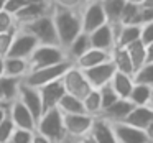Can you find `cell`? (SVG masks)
<instances>
[{
  "label": "cell",
  "mask_w": 153,
  "mask_h": 143,
  "mask_svg": "<svg viewBox=\"0 0 153 143\" xmlns=\"http://www.w3.org/2000/svg\"><path fill=\"white\" fill-rule=\"evenodd\" d=\"M145 133H146V136H148V140L153 143V122H152V123H150V125L145 128Z\"/></svg>",
  "instance_id": "cell-46"
},
{
  "label": "cell",
  "mask_w": 153,
  "mask_h": 143,
  "mask_svg": "<svg viewBox=\"0 0 153 143\" xmlns=\"http://www.w3.org/2000/svg\"><path fill=\"white\" fill-rule=\"evenodd\" d=\"M140 40L145 44H148L153 41V21H150V23H146L142 27V38H140Z\"/></svg>",
  "instance_id": "cell-42"
},
{
  "label": "cell",
  "mask_w": 153,
  "mask_h": 143,
  "mask_svg": "<svg viewBox=\"0 0 153 143\" xmlns=\"http://www.w3.org/2000/svg\"><path fill=\"white\" fill-rule=\"evenodd\" d=\"M15 30L5 31V33H0V58H7L8 51L12 48V43H13V36H15Z\"/></svg>",
  "instance_id": "cell-35"
},
{
  "label": "cell",
  "mask_w": 153,
  "mask_h": 143,
  "mask_svg": "<svg viewBox=\"0 0 153 143\" xmlns=\"http://www.w3.org/2000/svg\"><path fill=\"white\" fill-rule=\"evenodd\" d=\"M123 122L140 130H145L153 122V109L150 105H135Z\"/></svg>",
  "instance_id": "cell-18"
},
{
  "label": "cell",
  "mask_w": 153,
  "mask_h": 143,
  "mask_svg": "<svg viewBox=\"0 0 153 143\" xmlns=\"http://www.w3.org/2000/svg\"><path fill=\"white\" fill-rule=\"evenodd\" d=\"M18 28H22V30L28 31L30 35H33L40 44H58L59 46L56 28H54L53 18H51V12L48 15H45V17L31 21V23L25 25V27H18Z\"/></svg>",
  "instance_id": "cell-5"
},
{
  "label": "cell",
  "mask_w": 153,
  "mask_h": 143,
  "mask_svg": "<svg viewBox=\"0 0 153 143\" xmlns=\"http://www.w3.org/2000/svg\"><path fill=\"white\" fill-rule=\"evenodd\" d=\"M152 89H153V86H152Z\"/></svg>",
  "instance_id": "cell-54"
},
{
  "label": "cell",
  "mask_w": 153,
  "mask_h": 143,
  "mask_svg": "<svg viewBox=\"0 0 153 143\" xmlns=\"http://www.w3.org/2000/svg\"><path fill=\"white\" fill-rule=\"evenodd\" d=\"M22 79L15 77H0V105L8 107L15 99L18 97V89H20Z\"/></svg>",
  "instance_id": "cell-20"
},
{
  "label": "cell",
  "mask_w": 153,
  "mask_h": 143,
  "mask_svg": "<svg viewBox=\"0 0 153 143\" xmlns=\"http://www.w3.org/2000/svg\"><path fill=\"white\" fill-rule=\"evenodd\" d=\"M133 107L135 105H133L128 99H117L112 105H109L107 109H104L99 117L105 119L107 122H110V123L112 122H123L125 117L132 112Z\"/></svg>",
  "instance_id": "cell-17"
},
{
  "label": "cell",
  "mask_w": 153,
  "mask_h": 143,
  "mask_svg": "<svg viewBox=\"0 0 153 143\" xmlns=\"http://www.w3.org/2000/svg\"><path fill=\"white\" fill-rule=\"evenodd\" d=\"M50 12H51V4H40V5L27 4V7H23L17 15H13L15 25H17V28L25 27V25H28V23H31V21L48 15Z\"/></svg>",
  "instance_id": "cell-16"
},
{
  "label": "cell",
  "mask_w": 153,
  "mask_h": 143,
  "mask_svg": "<svg viewBox=\"0 0 153 143\" xmlns=\"http://www.w3.org/2000/svg\"><path fill=\"white\" fill-rule=\"evenodd\" d=\"M91 135L94 136L97 143H119L114 135V130L110 122H107L102 117H96L92 123V130H91Z\"/></svg>",
  "instance_id": "cell-21"
},
{
  "label": "cell",
  "mask_w": 153,
  "mask_h": 143,
  "mask_svg": "<svg viewBox=\"0 0 153 143\" xmlns=\"http://www.w3.org/2000/svg\"><path fill=\"white\" fill-rule=\"evenodd\" d=\"M105 13V20L110 27H114L115 30L117 27H120V15H122V8L125 5V0H100Z\"/></svg>",
  "instance_id": "cell-26"
},
{
  "label": "cell",
  "mask_w": 153,
  "mask_h": 143,
  "mask_svg": "<svg viewBox=\"0 0 153 143\" xmlns=\"http://www.w3.org/2000/svg\"><path fill=\"white\" fill-rule=\"evenodd\" d=\"M127 2H132V4H137V5H142L145 0H127Z\"/></svg>",
  "instance_id": "cell-50"
},
{
  "label": "cell",
  "mask_w": 153,
  "mask_h": 143,
  "mask_svg": "<svg viewBox=\"0 0 153 143\" xmlns=\"http://www.w3.org/2000/svg\"><path fill=\"white\" fill-rule=\"evenodd\" d=\"M35 132L41 133L43 136L50 138L53 143H61L63 140H66V130H64V119L63 113L54 107L46 112H43V115L40 117V120L36 122V130Z\"/></svg>",
  "instance_id": "cell-2"
},
{
  "label": "cell",
  "mask_w": 153,
  "mask_h": 143,
  "mask_svg": "<svg viewBox=\"0 0 153 143\" xmlns=\"http://www.w3.org/2000/svg\"><path fill=\"white\" fill-rule=\"evenodd\" d=\"M150 21H153V8H150V7H142V5H140V12H138V15H137L135 25L143 27V25L150 23Z\"/></svg>",
  "instance_id": "cell-41"
},
{
  "label": "cell",
  "mask_w": 153,
  "mask_h": 143,
  "mask_svg": "<svg viewBox=\"0 0 153 143\" xmlns=\"http://www.w3.org/2000/svg\"><path fill=\"white\" fill-rule=\"evenodd\" d=\"M110 125L119 143H150L145 130L132 127L125 122H112Z\"/></svg>",
  "instance_id": "cell-12"
},
{
  "label": "cell",
  "mask_w": 153,
  "mask_h": 143,
  "mask_svg": "<svg viewBox=\"0 0 153 143\" xmlns=\"http://www.w3.org/2000/svg\"><path fill=\"white\" fill-rule=\"evenodd\" d=\"M105 13L100 0H89L82 8H81V25H82V31L89 35L91 31L97 30L99 27L105 25Z\"/></svg>",
  "instance_id": "cell-7"
},
{
  "label": "cell",
  "mask_w": 153,
  "mask_h": 143,
  "mask_svg": "<svg viewBox=\"0 0 153 143\" xmlns=\"http://www.w3.org/2000/svg\"><path fill=\"white\" fill-rule=\"evenodd\" d=\"M142 38V27L140 25H120L115 28V46L127 48L130 43Z\"/></svg>",
  "instance_id": "cell-22"
},
{
  "label": "cell",
  "mask_w": 153,
  "mask_h": 143,
  "mask_svg": "<svg viewBox=\"0 0 153 143\" xmlns=\"http://www.w3.org/2000/svg\"><path fill=\"white\" fill-rule=\"evenodd\" d=\"M8 117L12 119V122H13V125L17 127V128L30 130V132H35V130H36V119H35L30 110L18 100V97L8 105Z\"/></svg>",
  "instance_id": "cell-10"
},
{
  "label": "cell",
  "mask_w": 153,
  "mask_h": 143,
  "mask_svg": "<svg viewBox=\"0 0 153 143\" xmlns=\"http://www.w3.org/2000/svg\"><path fill=\"white\" fill-rule=\"evenodd\" d=\"M28 59L22 58H4V76L7 77H15V79H23L28 74Z\"/></svg>",
  "instance_id": "cell-23"
},
{
  "label": "cell",
  "mask_w": 153,
  "mask_h": 143,
  "mask_svg": "<svg viewBox=\"0 0 153 143\" xmlns=\"http://www.w3.org/2000/svg\"><path fill=\"white\" fill-rule=\"evenodd\" d=\"M15 128H17V127L13 125L12 119L7 115L2 122H0V143H7L8 140H10V136H12V133H13Z\"/></svg>",
  "instance_id": "cell-37"
},
{
  "label": "cell",
  "mask_w": 153,
  "mask_h": 143,
  "mask_svg": "<svg viewBox=\"0 0 153 143\" xmlns=\"http://www.w3.org/2000/svg\"><path fill=\"white\" fill-rule=\"evenodd\" d=\"M23 7H27V0H4V10L10 15H17Z\"/></svg>",
  "instance_id": "cell-40"
},
{
  "label": "cell",
  "mask_w": 153,
  "mask_h": 143,
  "mask_svg": "<svg viewBox=\"0 0 153 143\" xmlns=\"http://www.w3.org/2000/svg\"><path fill=\"white\" fill-rule=\"evenodd\" d=\"M18 100L30 110L31 115H33L35 119H36V122H38L40 117L43 115V104H41V97H40L38 89L30 87V86H27V84L22 82L20 89H18Z\"/></svg>",
  "instance_id": "cell-13"
},
{
  "label": "cell",
  "mask_w": 153,
  "mask_h": 143,
  "mask_svg": "<svg viewBox=\"0 0 153 143\" xmlns=\"http://www.w3.org/2000/svg\"><path fill=\"white\" fill-rule=\"evenodd\" d=\"M125 50H127V53H128L130 61H132V64H133V69H135V73H137V71L146 63L145 43H143L142 40H137V41H133V43H130Z\"/></svg>",
  "instance_id": "cell-28"
},
{
  "label": "cell",
  "mask_w": 153,
  "mask_h": 143,
  "mask_svg": "<svg viewBox=\"0 0 153 143\" xmlns=\"http://www.w3.org/2000/svg\"><path fill=\"white\" fill-rule=\"evenodd\" d=\"M56 109L59 110L63 115H73V113H86L84 112V105L82 100L77 97L71 96V94H64L61 97V100L58 102Z\"/></svg>",
  "instance_id": "cell-29"
},
{
  "label": "cell",
  "mask_w": 153,
  "mask_h": 143,
  "mask_svg": "<svg viewBox=\"0 0 153 143\" xmlns=\"http://www.w3.org/2000/svg\"><path fill=\"white\" fill-rule=\"evenodd\" d=\"M66 59H68L66 51L58 44H38L35 48V51L30 54V58H28V67H30V71H35V69H40V67L63 63Z\"/></svg>",
  "instance_id": "cell-4"
},
{
  "label": "cell",
  "mask_w": 153,
  "mask_h": 143,
  "mask_svg": "<svg viewBox=\"0 0 153 143\" xmlns=\"http://www.w3.org/2000/svg\"><path fill=\"white\" fill-rule=\"evenodd\" d=\"M31 143H53L50 138H46V136H43L41 133H38V132H35V135H33V140H31Z\"/></svg>",
  "instance_id": "cell-43"
},
{
  "label": "cell",
  "mask_w": 153,
  "mask_h": 143,
  "mask_svg": "<svg viewBox=\"0 0 153 143\" xmlns=\"http://www.w3.org/2000/svg\"><path fill=\"white\" fill-rule=\"evenodd\" d=\"M35 132H30V130H23V128H15L13 133H12L10 140L7 143H31L33 140Z\"/></svg>",
  "instance_id": "cell-38"
},
{
  "label": "cell",
  "mask_w": 153,
  "mask_h": 143,
  "mask_svg": "<svg viewBox=\"0 0 153 143\" xmlns=\"http://www.w3.org/2000/svg\"><path fill=\"white\" fill-rule=\"evenodd\" d=\"M51 18H53L54 28H56L59 46L66 50L71 41L82 31L81 10H66V8L51 5Z\"/></svg>",
  "instance_id": "cell-1"
},
{
  "label": "cell",
  "mask_w": 153,
  "mask_h": 143,
  "mask_svg": "<svg viewBox=\"0 0 153 143\" xmlns=\"http://www.w3.org/2000/svg\"><path fill=\"white\" fill-rule=\"evenodd\" d=\"M15 28H17V25H15L13 15H10L8 12H5V10H0V33L15 30Z\"/></svg>",
  "instance_id": "cell-39"
},
{
  "label": "cell",
  "mask_w": 153,
  "mask_h": 143,
  "mask_svg": "<svg viewBox=\"0 0 153 143\" xmlns=\"http://www.w3.org/2000/svg\"><path fill=\"white\" fill-rule=\"evenodd\" d=\"M146 48V63H153V41L145 44Z\"/></svg>",
  "instance_id": "cell-44"
},
{
  "label": "cell",
  "mask_w": 153,
  "mask_h": 143,
  "mask_svg": "<svg viewBox=\"0 0 153 143\" xmlns=\"http://www.w3.org/2000/svg\"><path fill=\"white\" fill-rule=\"evenodd\" d=\"M91 48V41H89V35L84 33V31H81L79 35H77L76 38H74L73 41L69 43V46L66 48V56L68 59L71 61V63L74 64V61L77 59L79 56H82L84 53H86L87 50Z\"/></svg>",
  "instance_id": "cell-27"
},
{
  "label": "cell",
  "mask_w": 153,
  "mask_h": 143,
  "mask_svg": "<svg viewBox=\"0 0 153 143\" xmlns=\"http://www.w3.org/2000/svg\"><path fill=\"white\" fill-rule=\"evenodd\" d=\"M99 94H100V102H102V110L107 109L109 105H112V104L119 99V96L115 94V90L112 89V86H110V84H105V86L100 87ZM100 113H102V112H100Z\"/></svg>",
  "instance_id": "cell-34"
},
{
  "label": "cell",
  "mask_w": 153,
  "mask_h": 143,
  "mask_svg": "<svg viewBox=\"0 0 153 143\" xmlns=\"http://www.w3.org/2000/svg\"><path fill=\"white\" fill-rule=\"evenodd\" d=\"M0 10H4V0H0Z\"/></svg>",
  "instance_id": "cell-53"
},
{
  "label": "cell",
  "mask_w": 153,
  "mask_h": 143,
  "mask_svg": "<svg viewBox=\"0 0 153 143\" xmlns=\"http://www.w3.org/2000/svg\"><path fill=\"white\" fill-rule=\"evenodd\" d=\"M89 41H91V48H97V50L110 53L115 48V30L109 23H105L102 27H99L97 30L91 31Z\"/></svg>",
  "instance_id": "cell-14"
},
{
  "label": "cell",
  "mask_w": 153,
  "mask_h": 143,
  "mask_svg": "<svg viewBox=\"0 0 153 143\" xmlns=\"http://www.w3.org/2000/svg\"><path fill=\"white\" fill-rule=\"evenodd\" d=\"M109 59H110L109 51H102V50H97V48H89L82 56H79L74 61V66L84 71V69L97 66V64L105 63V61H109Z\"/></svg>",
  "instance_id": "cell-19"
},
{
  "label": "cell",
  "mask_w": 153,
  "mask_h": 143,
  "mask_svg": "<svg viewBox=\"0 0 153 143\" xmlns=\"http://www.w3.org/2000/svg\"><path fill=\"white\" fill-rule=\"evenodd\" d=\"M7 115H8V107L0 105V122H2V120H4Z\"/></svg>",
  "instance_id": "cell-47"
},
{
  "label": "cell",
  "mask_w": 153,
  "mask_h": 143,
  "mask_svg": "<svg viewBox=\"0 0 153 143\" xmlns=\"http://www.w3.org/2000/svg\"><path fill=\"white\" fill-rule=\"evenodd\" d=\"M89 0H50L53 7L66 8V10H81Z\"/></svg>",
  "instance_id": "cell-36"
},
{
  "label": "cell",
  "mask_w": 153,
  "mask_h": 143,
  "mask_svg": "<svg viewBox=\"0 0 153 143\" xmlns=\"http://www.w3.org/2000/svg\"><path fill=\"white\" fill-rule=\"evenodd\" d=\"M142 7H150V8H153V0H145L142 4Z\"/></svg>",
  "instance_id": "cell-48"
},
{
  "label": "cell",
  "mask_w": 153,
  "mask_h": 143,
  "mask_svg": "<svg viewBox=\"0 0 153 143\" xmlns=\"http://www.w3.org/2000/svg\"><path fill=\"white\" fill-rule=\"evenodd\" d=\"M74 143H97L96 140H94V136L91 135H86V136H82V138H77V140H73Z\"/></svg>",
  "instance_id": "cell-45"
},
{
  "label": "cell",
  "mask_w": 153,
  "mask_h": 143,
  "mask_svg": "<svg viewBox=\"0 0 153 143\" xmlns=\"http://www.w3.org/2000/svg\"><path fill=\"white\" fill-rule=\"evenodd\" d=\"M4 76V58H0V77Z\"/></svg>",
  "instance_id": "cell-49"
},
{
  "label": "cell",
  "mask_w": 153,
  "mask_h": 143,
  "mask_svg": "<svg viewBox=\"0 0 153 143\" xmlns=\"http://www.w3.org/2000/svg\"><path fill=\"white\" fill-rule=\"evenodd\" d=\"M38 92H40L41 104H43V112H46V110L54 109V107L58 105L61 97L66 94V89H64V86H63V81L58 79V81H53V82L40 87Z\"/></svg>",
  "instance_id": "cell-15"
},
{
  "label": "cell",
  "mask_w": 153,
  "mask_h": 143,
  "mask_svg": "<svg viewBox=\"0 0 153 143\" xmlns=\"http://www.w3.org/2000/svg\"><path fill=\"white\" fill-rule=\"evenodd\" d=\"M133 82L153 86V63H145L135 74H133Z\"/></svg>",
  "instance_id": "cell-33"
},
{
  "label": "cell",
  "mask_w": 153,
  "mask_h": 143,
  "mask_svg": "<svg viewBox=\"0 0 153 143\" xmlns=\"http://www.w3.org/2000/svg\"><path fill=\"white\" fill-rule=\"evenodd\" d=\"M114 74H115V66L112 64L110 59L105 61V63H102V64H97V66H94V67L84 69V76L89 81L92 89H100L102 86L109 84Z\"/></svg>",
  "instance_id": "cell-11"
},
{
  "label": "cell",
  "mask_w": 153,
  "mask_h": 143,
  "mask_svg": "<svg viewBox=\"0 0 153 143\" xmlns=\"http://www.w3.org/2000/svg\"><path fill=\"white\" fill-rule=\"evenodd\" d=\"M153 89L152 86H146V84H133L132 92L128 96V100L133 105H148L150 99H152Z\"/></svg>",
  "instance_id": "cell-30"
},
{
  "label": "cell",
  "mask_w": 153,
  "mask_h": 143,
  "mask_svg": "<svg viewBox=\"0 0 153 143\" xmlns=\"http://www.w3.org/2000/svg\"><path fill=\"white\" fill-rule=\"evenodd\" d=\"M140 12V5L132 4V2H127L125 0V5L122 8V15H120V25H135L137 20V15Z\"/></svg>",
  "instance_id": "cell-32"
},
{
  "label": "cell",
  "mask_w": 153,
  "mask_h": 143,
  "mask_svg": "<svg viewBox=\"0 0 153 143\" xmlns=\"http://www.w3.org/2000/svg\"><path fill=\"white\" fill-rule=\"evenodd\" d=\"M61 81H63V86H64V89H66V94H71V96L77 97V99H81V100L92 90L89 81L84 76V71L79 69V67H76L74 64L64 73V76L61 77Z\"/></svg>",
  "instance_id": "cell-6"
},
{
  "label": "cell",
  "mask_w": 153,
  "mask_h": 143,
  "mask_svg": "<svg viewBox=\"0 0 153 143\" xmlns=\"http://www.w3.org/2000/svg\"><path fill=\"white\" fill-rule=\"evenodd\" d=\"M63 119L66 136L71 140H77L91 133L96 117H91L87 113H73V115H63Z\"/></svg>",
  "instance_id": "cell-8"
},
{
  "label": "cell",
  "mask_w": 153,
  "mask_h": 143,
  "mask_svg": "<svg viewBox=\"0 0 153 143\" xmlns=\"http://www.w3.org/2000/svg\"><path fill=\"white\" fill-rule=\"evenodd\" d=\"M84 112L91 117H99L102 112V102H100V94L99 89H92L86 97L82 99Z\"/></svg>",
  "instance_id": "cell-31"
},
{
  "label": "cell",
  "mask_w": 153,
  "mask_h": 143,
  "mask_svg": "<svg viewBox=\"0 0 153 143\" xmlns=\"http://www.w3.org/2000/svg\"><path fill=\"white\" fill-rule=\"evenodd\" d=\"M73 66L69 59L63 61V63H58V64H53V66H46V67H40V69H35V71H30L27 76L22 79V82L27 84L30 87H35V89H40V87L46 86V84L53 82V81H58L64 76L69 67Z\"/></svg>",
  "instance_id": "cell-3"
},
{
  "label": "cell",
  "mask_w": 153,
  "mask_h": 143,
  "mask_svg": "<svg viewBox=\"0 0 153 143\" xmlns=\"http://www.w3.org/2000/svg\"><path fill=\"white\" fill-rule=\"evenodd\" d=\"M38 41L33 35H30L28 31L22 30V28H17L13 36V43H12V48L8 51L7 56L10 58H22V59H28L30 54L35 51V48L38 46Z\"/></svg>",
  "instance_id": "cell-9"
},
{
  "label": "cell",
  "mask_w": 153,
  "mask_h": 143,
  "mask_svg": "<svg viewBox=\"0 0 153 143\" xmlns=\"http://www.w3.org/2000/svg\"><path fill=\"white\" fill-rule=\"evenodd\" d=\"M109 84L112 86V89L115 90L119 99H128L130 92H132V87L135 82H133V76L115 71V74L112 76V79H110Z\"/></svg>",
  "instance_id": "cell-25"
},
{
  "label": "cell",
  "mask_w": 153,
  "mask_h": 143,
  "mask_svg": "<svg viewBox=\"0 0 153 143\" xmlns=\"http://www.w3.org/2000/svg\"><path fill=\"white\" fill-rule=\"evenodd\" d=\"M148 105H150V107H152V109H153V94H152V99H150V102H148Z\"/></svg>",
  "instance_id": "cell-52"
},
{
  "label": "cell",
  "mask_w": 153,
  "mask_h": 143,
  "mask_svg": "<svg viewBox=\"0 0 153 143\" xmlns=\"http://www.w3.org/2000/svg\"><path fill=\"white\" fill-rule=\"evenodd\" d=\"M110 61H112V64L115 66V71H119V73L130 74V76L135 74L133 64H132V61H130V56H128L125 48H120V46L114 48V50L110 51Z\"/></svg>",
  "instance_id": "cell-24"
},
{
  "label": "cell",
  "mask_w": 153,
  "mask_h": 143,
  "mask_svg": "<svg viewBox=\"0 0 153 143\" xmlns=\"http://www.w3.org/2000/svg\"><path fill=\"white\" fill-rule=\"evenodd\" d=\"M61 143H74V142H73V140H71V138H66V140H63V142H61Z\"/></svg>",
  "instance_id": "cell-51"
}]
</instances>
